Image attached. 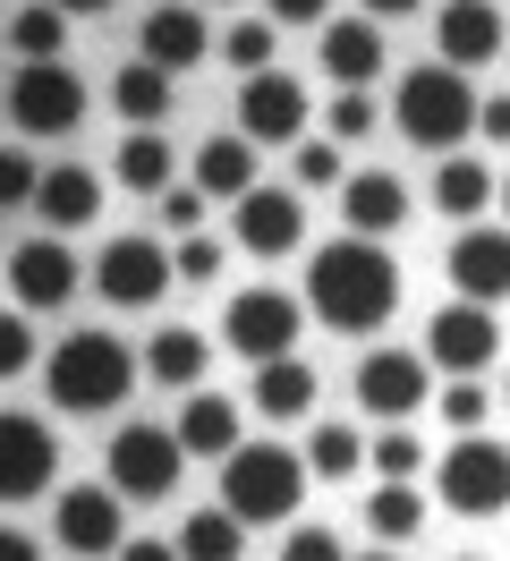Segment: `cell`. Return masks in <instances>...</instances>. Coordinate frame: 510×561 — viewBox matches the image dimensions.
Instances as JSON below:
<instances>
[{
    "mask_svg": "<svg viewBox=\"0 0 510 561\" xmlns=\"http://www.w3.org/2000/svg\"><path fill=\"white\" fill-rule=\"evenodd\" d=\"M179 443H188V459H230L238 443H247V434H238V400H222V391H188Z\"/></svg>",
    "mask_w": 510,
    "mask_h": 561,
    "instance_id": "cell-23",
    "label": "cell"
},
{
    "mask_svg": "<svg viewBox=\"0 0 510 561\" xmlns=\"http://www.w3.org/2000/svg\"><path fill=\"white\" fill-rule=\"evenodd\" d=\"M315 366L306 357H272V366H256V417H315Z\"/></svg>",
    "mask_w": 510,
    "mask_h": 561,
    "instance_id": "cell-25",
    "label": "cell"
},
{
    "mask_svg": "<svg viewBox=\"0 0 510 561\" xmlns=\"http://www.w3.org/2000/svg\"><path fill=\"white\" fill-rule=\"evenodd\" d=\"M324 9H332V0H264L272 26H324Z\"/></svg>",
    "mask_w": 510,
    "mask_h": 561,
    "instance_id": "cell-44",
    "label": "cell"
},
{
    "mask_svg": "<svg viewBox=\"0 0 510 561\" xmlns=\"http://www.w3.org/2000/svg\"><path fill=\"white\" fill-rule=\"evenodd\" d=\"M0 111H9V85H0Z\"/></svg>",
    "mask_w": 510,
    "mask_h": 561,
    "instance_id": "cell-52",
    "label": "cell"
},
{
    "mask_svg": "<svg viewBox=\"0 0 510 561\" xmlns=\"http://www.w3.org/2000/svg\"><path fill=\"white\" fill-rule=\"evenodd\" d=\"M476 111H485V103L468 94V69L434 60V69H408V77H400V94H392V128H400L408 145L451 153V145H468Z\"/></svg>",
    "mask_w": 510,
    "mask_h": 561,
    "instance_id": "cell-4",
    "label": "cell"
},
{
    "mask_svg": "<svg viewBox=\"0 0 510 561\" xmlns=\"http://www.w3.org/2000/svg\"><path fill=\"white\" fill-rule=\"evenodd\" d=\"M485 417H494V391L476 383V375L442 391V425H451V434H485Z\"/></svg>",
    "mask_w": 510,
    "mask_h": 561,
    "instance_id": "cell-36",
    "label": "cell"
},
{
    "mask_svg": "<svg viewBox=\"0 0 510 561\" xmlns=\"http://www.w3.org/2000/svg\"><path fill=\"white\" fill-rule=\"evenodd\" d=\"M52 9H68V18H102L111 0H52Z\"/></svg>",
    "mask_w": 510,
    "mask_h": 561,
    "instance_id": "cell-49",
    "label": "cell"
},
{
    "mask_svg": "<svg viewBox=\"0 0 510 561\" xmlns=\"http://www.w3.org/2000/svg\"><path fill=\"white\" fill-rule=\"evenodd\" d=\"M34 366V332H26V307H0V383Z\"/></svg>",
    "mask_w": 510,
    "mask_h": 561,
    "instance_id": "cell-37",
    "label": "cell"
},
{
    "mask_svg": "<svg viewBox=\"0 0 510 561\" xmlns=\"http://www.w3.org/2000/svg\"><path fill=\"white\" fill-rule=\"evenodd\" d=\"M366 468H374V477H383V485H408V477L426 468V443H417L408 425H392L383 443H366Z\"/></svg>",
    "mask_w": 510,
    "mask_h": 561,
    "instance_id": "cell-34",
    "label": "cell"
},
{
    "mask_svg": "<svg viewBox=\"0 0 510 561\" xmlns=\"http://www.w3.org/2000/svg\"><path fill=\"white\" fill-rule=\"evenodd\" d=\"M306 128V85L290 69H256L238 85V137L247 145H298Z\"/></svg>",
    "mask_w": 510,
    "mask_h": 561,
    "instance_id": "cell-12",
    "label": "cell"
},
{
    "mask_svg": "<svg viewBox=\"0 0 510 561\" xmlns=\"http://www.w3.org/2000/svg\"><path fill=\"white\" fill-rule=\"evenodd\" d=\"M290 162H298V187H340V179H349V171H340V145H332V137H324V145H298Z\"/></svg>",
    "mask_w": 510,
    "mask_h": 561,
    "instance_id": "cell-40",
    "label": "cell"
},
{
    "mask_svg": "<svg viewBox=\"0 0 510 561\" xmlns=\"http://www.w3.org/2000/svg\"><path fill=\"white\" fill-rule=\"evenodd\" d=\"M34 213L52 221V239L86 230V221L102 213V179L86 171V162H60V171H43V187H34Z\"/></svg>",
    "mask_w": 510,
    "mask_h": 561,
    "instance_id": "cell-21",
    "label": "cell"
},
{
    "mask_svg": "<svg viewBox=\"0 0 510 561\" xmlns=\"http://www.w3.org/2000/svg\"><path fill=\"white\" fill-rule=\"evenodd\" d=\"M476 128H485V137H494V145H510V94H494V103L476 111Z\"/></svg>",
    "mask_w": 510,
    "mask_h": 561,
    "instance_id": "cell-45",
    "label": "cell"
},
{
    "mask_svg": "<svg viewBox=\"0 0 510 561\" xmlns=\"http://www.w3.org/2000/svg\"><path fill=\"white\" fill-rule=\"evenodd\" d=\"M306 468L340 485V477H358V468H366V443H358L349 425H315V443H306Z\"/></svg>",
    "mask_w": 510,
    "mask_h": 561,
    "instance_id": "cell-33",
    "label": "cell"
},
{
    "mask_svg": "<svg viewBox=\"0 0 510 561\" xmlns=\"http://www.w3.org/2000/svg\"><path fill=\"white\" fill-rule=\"evenodd\" d=\"M358 561H392V553H358Z\"/></svg>",
    "mask_w": 510,
    "mask_h": 561,
    "instance_id": "cell-51",
    "label": "cell"
},
{
    "mask_svg": "<svg viewBox=\"0 0 510 561\" xmlns=\"http://www.w3.org/2000/svg\"><path fill=\"white\" fill-rule=\"evenodd\" d=\"M306 468L290 443H238L230 459H222V511H238L247 527H281L290 511L306 502Z\"/></svg>",
    "mask_w": 510,
    "mask_h": 561,
    "instance_id": "cell-3",
    "label": "cell"
},
{
    "mask_svg": "<svg viewBox=\"0 0 510 561\" xmlns=\"http://www.w3.org/2000/svg\"><path fill=\"white\" fill-rule=\"evenodd\" d=\"M298 239H306L298 187H247V196H238V247H247V255H290Z\"/></svg>",
    "mask_w": 510,
    "mask_h": 561,
    "instance_id": "cell-19",
    "label": "cell"
},
{
    "mask_svg": "<svg viewBox=\"0 0 510 561\" xmlns=\"http://www.w3.org/2000/svg\"><path fill=\"white\" fill-rule=\"evenodd\" d=\"M102 477L128 493V502H170L179 477H188V443H179V425H120L111 434V459H102Z\"/></svg>",
    "mask_w": 510,
    "mask_h": 561,
    "instance_id": "cell-6",
    "label": "cell"
},
{
    "mask_svg": "<svg viewBox=\"0 0 510 561\" xmlns=\"http://www.w3.org/2000/svg\"><path fill=\"white\" fill-rule=\"evenodd\" d=\"M324 77H340V94H366V77H383V35L366 18H332L324 26Z\"/></svg>",
    "mask_w": 510,
    "mask_h": 561,
    "instance_id": "cell-22",
    "label": "cell"
},
{
    "mask_svg": "<svg viewBox=\"0 0 510 561\" xmlns=\"http://www.w3.org/2000/svg\"><path fill=\"white\" fill-rule=\"evenodd\" d=\"M77 255H68V239H26L18 255H9V289H18V307L26 316H52V307H68L77 298Z\"/></svg>",
    "mask_w": 510,
    "mask_h": 561,
    "instance_id": "cell-15",
    "label": "cell"
},
{
    "mask_svg": "<svg viewBox=\"0 0 510 561\" xmlns=\"http://www.w3.org/2000/svg\"><path fill=\"white\" fill-rule=\"evenodd\" d=\"M154 205H162V230H188V239H196V221H204V205H213V196H204V187H162Z\"/></svg>",
    "mask_w": 510,
    "mask_h": 561,
    "instance_id": "cell-41",
    "label": "cell"
},
{
    "mask_svg": "<svg viewBox=\"0 0 510 561\" xmlns=\"http://www.w3.org/2000/svg\"><path fill=\"white\" fill-rule=\"evenodd\" d=\"M358 9H374V18H417L426 0H358Z\"/></svg>",
    "mask_w": 510,
    "mask_h": 561,
    "instance_id": "cell-48",
    "label": "cell"
},
{
    "mask_svg": "<svg viewBox=\"0 0 510 561\" xmlns=\"http://www.w3.org/2000/svg\"><path fill=\"white\" fill-rule=\"evenodd\" d=\"M111 103H120V119H128V128H162V119H170V69L128 60V69L111 77Z\"/></svg>",
    "mask_w": 510,
    "mask_h": 561,
    "instance_id": "cell-27",
    "label": "cell"
},
{
    "mask_svg": "<svg viewBox=\"0 0 510 561\" xmlns=\"http://www.w3.org/2000/svg\"><path fill=\"white\" fill-rule=\"evenodd\" d=\"M451 289L468 307H502L510 298V230H460L451 239Z\"/></svg>",
    "mask_w": 510,
    "mask_h": 561,
    "instance_id": "cell-17",
    "label": "cell"
},
{
    "mask_svg": "<svg viewBox=\"0 0 510 561\" xmlns=\"http://www.w3.org/2000/svg\"><path fill=\"white\" fill-rule=\"evenodd\" d=\"M460 561H468V553H460Z\"/></svg>",
    "mask_w": 510,
    "mask_h": 561,
    "instance_id": "cell-55",
    "label": "cell"
},
{
    "mask_svg": "<svg viewBox=\"0 0 510 561\" xmlns=\"http://www.w3.org/2000/svg\"><path fill=\"white\" fill-rule=\"evenodd\" d=\"M170 280H179V264H170L162 239H136V230H128V239H111L94 255V289L111 298V307H154Z\"/></svg>",
    "mask_w": 510,
    "mask_h": 561,
    "instance_id": "cell-9",
    "label": "cell"
},
{
    "mask_svg": "<svg viewBox=\"0 0 510 561\" xmlns=\"http://www.w3.org/2000/svg\"><path fill=\"white\" fill-rule=\"evenodd\" d=\"M222 60H230L238 77H256V69H272V18H238L230 35H222Z\"/></svg>",
    "mask_w": 510,
    "mask_h": 561,
    "instance_id": "cell-35",
    "label": "cell"
},
{
    "mask_svg": "<svg viewBox=\"0 0 510 561\" xmlns=\"http://www.w3.org/2000/svg\"><path fill=\"white\" fill-rule=\"evenodd\" d=\"M120 187H136V196H162V187H179V179H170L162 128H128V145H120Z\"/></svg>",
    "mask_w": 510,
    "mask_h": 561,
    "instance_id": "cell-30",
    "label": "cell"
},
{
    "mask_svg": "<svg viewBox=\"0 0 510 561\" xmlns=\"http://www.w3.org/2000/svg\"><path fill=\"white\" fill-rule=\"evenodd\" d=\"M306 332V307L290 289H238L230 307H222V341H230L247 366H272V357H290Z\"/></svg>",
    "mask_w": 510,
    "mask_h": 561,
    "instance_id": "cell-7",
    "label": "cell"
},
{
    "mask_svg": "<svg viewBox=\"0 0 510 561\" xmlns=\"http://www.w3.org/2000/svg\"><path fill=\"white\" fill-rule=\"evenodd\" d=\"M324 128H332V145H366L374 137V103L366 94H340V103L324 111Z\"/></svg>",
    "mask_w": 510,
    "mask_h": 561,
    "instance_id": "cell-38",
    "label": "cell"
},
{
    "mask_svg": "<svg viewBox=\"0 0 510 561\" xmlns=\"http://www.w3.org/2000/svg\"><path fill=\"white\" fill-rule=\"evenodd\" d=\"M434 43H442L451 69H485V60L510 43V26H502L494 0H442V9H434Z\"/></svg>",
    "mask_w": 510,
    "mask_h": 561,
    "instance_id": "cell-18",
    "label": "cell"
},
{
    "mask_svg": "<svg viewBox=\"0 0 510 561\" xmlns=\"http://www.w3.org/2000/svg\"><path fill=\"white\" fill-rule=\"evenodd\" d=\"M392 307H400V264L383 255V239H332L315 247V264H306V316L332 323V332H383L392 323Z\"/></svg>",
    "mask_w": 510,
    "mask_h": 561,
    "instance_id": "cell-1",
    "label": "cell"
},
{
    "mask_svg": "<svg viewBox=\"0 0 510 561\" xmlns=\"http://www.w3.org/2000/svg\"><path fill=\"white\" fill-rule=\"evenodd\" d=\"M52 477H60L52 425L26 409H0V502H34V493H52Z\"/></svg>",
    "mask_w": 510,
    "mask_h": 561,
    "instance_id": "cell-10",
    "label": "cell"
},
{
    "mask_svg": "<svg viewBox=\"0 0 510 561\" xmlns=\"http://www.w3.org/2000/svg\"><path fill=\"white\" fill-rule=\"evenodd\" d=\"M340 221H349L358 239L400 230V221H408V179H400V171H358V179H340Z\"/></svg>",
    "mask_w": 510,
    "mask_h": 561,
    "instance_id": "cell-20",
    "label": "cell"
},
{
    "mask_svg": "<svg viewBox=\"0 0 510 561\" xmlns=\"http://www.w3.org/2000/svg\"><path fill=\"white\" fill-rule=\"evenodd\" d=\"M494 350H502V323H494V307H442L434 323H426V366H442L451 383H468V375H485L494 366Z\"/></svg>",
    "mask_w": 510,
    "mask_h": 561,
    "instance_id": "cell-11",
    "label": "cell"
},
{
    "mask_svg": "<svg viewBox=\"0 0 510 561\" xmlns=\"http://www.w3.org/2000/svg\"><path fill=\"white\" fill-rule=\"evenodd\" d=\"M204 51H213V26H204V9L188 0H154L145 9V26H136V60H154V69H196Z\"/></svg>",
    "mask_w": 510,
    "mask_h": 561,
    "instance_id": "cell-16",
    "label": "cell"
},
{
    "mask_svg": "<svg viewBox=\"0 0 510 561\" xmlns=\"http://www.w3.org/2000/svg\"><path fill=\"white\" fill-rule=\"evenodd\" d=\"M494 205V171L485 162H468V153H451L434 171V213H451V221H476V213Z\"/></svg>",
    "mask_w": 510,
    "mask_h": 561,
    "instance_id": "cell-28",
    "label": "cell"
},
{
    "mask_svg": "<svg viewBox=\"0 0 510 561\" xmlns=\"http://www.w3.org/2000/svg\"><path fill=\"white\" fill-rule=\"evenodd\" d=\"M9 119L26 137H68L86 119V77L68 69V60H26V69L9 77Z\"/></svg>",
    "mask_w": 510,
    "mask_h": 561,
    "instance_id": "cell-8",
    "label": "cell"
},
{
    "mask_svg": "<svg viewBox=\"0 0 510 561\" xmlns=\"http://www.w3.org/2000/svg\"><path fill=\"white\" fill-rule=\"evenodd\" d=\"M502 400H510V375H502Z\"/></svg>",
    "mask_w": 510,
    "mask_h": 561,
    "instance_id": "cell-53",
    "label": "cell"
},
{
    "mask_svg": "<svg viewBox=\"0 0 510 561\" xmlns=\"http://www.w3.org/2000/svg\"><path fill=\"white\" fill-rule=\"evenodd\" d=\"M281 561H349V553H340V536H332V527H290Z\"/></svg>",
    "mask_w": 510,
    "mask_h": 561,
    "instance_id": "cell-42",
    "label": "cell"
},
{
    "mask_svg": "<svg viewBox=\"0 0 510 561\" xmlns=\"http://www.w3.org/2000/svg\"><path fill=\"white\" fill-rule=\"evenodd\" d=\"M502 213H510V179H502Z\"/></svg>",
    "mask_w": 510,
    "mask_h": 561,
    "instance_id": "cell-50",
    "label": "cell"
},
{
    "mask_svg": "<svg viewBox=\"0 0 510 561\" xmlns=\"http://www.w3.org/2000/svg\"><path fill=\"white\" fill-rule=\"evenodd\" d=\"M0 561H43V545H34L26 527H0Z\"/></svg>",
    "mask_w": 510,
    "mask_h": 561,
    "instance_id": "cell-46",
    "label": "cell"
},
{
    "mask_svg": "<svg viewBox=\"0 0 510 561\" xmlns=\"http://www.w3.org/2000/svg\"><path fill=\"white\" fill-rule=\"evenodd\" d=\"M43 391H52L60 417H111V409L136 391V350L120 341V332L86 323V332L52 341V357H43Z\"/></svg>",
    "mask_w": 510,
    "mask_h": 561,
    "instance_id": "cell-2",
    "label": "cell"
},
{
    "mask_svg": "<svg viewBox=\"0 0 510 561\" xmlns=\"http://www.w3.org/2000/svg\"><path fill=\"white\" fill-rule=\"evenodd\" d=\"M68 26H77V18L43 0V9H18V18H9V43H18V60H60Z\"/></svg>",
    "mask_w": 510,
    "mask_h": 561,
    "instance_id": "cell-32",
    "label": "cell"
},
{
    "mask_svg": "<svg viewBox=\"0 0 510 561\" xmlns=\"http://www.w3.org/2000/svg\"><path fill=\"white\" fill-rule=\"evenodd\" d=\"M120 561H179V536H170V545H154V536H136V545H120Z\"/></svg>",
    "mask_w": 510,
    "mask_h": 561,
    "instance_id": "cell-47",
    "label": "cell"
},
{
    "mask_svg": "<svg viewBox=\"0 0 510 561\" xmlns=\"http://www.w3.org/2000/svg\"><path fill=\"white\" fill-rule=\"evenodd\" d=\"M170 264H179V280H222V247H213V239H188Z\"/></svg>",
    "mask_w": 510,
    "mask_h": 561,
    "instance_id": "cell-43",
    "label": "cell"
},
{
    "mask_svg": "<svg viewBox=\"0 0 510 561\" xmlns=\"http://www.w3.org/2000/svg\"><path fill=\"white\" fill-rule=\"evenodd\" d=\"M204 357H213V341H204L196 323H162L154 350H145V375L162 391H204Z\"/></svg>",
    "mask_w": 510,
    "mask_h": 561,
    "instance_id": "cell-24",
    "label": "cell"
},
{
    "mask_svg": "<svg viewBox=\"0 0 510 561\" xmlns=\"http://www.w3.org/2000/svg\"><path fill=\"white\" fill-rule=\"evenodd\" d=\"M358 409L366 417H417L426 409V350H366L358 357Z\"/></svg>",
    "mask_w": 510,
    "mask_h": 561,
    "instance_id": "cell-14",
    "label": "cell"
},
{
    "mask_svg": "<svg viewBox=\"0 0 510 561\" xmlns=\"http://www.w3.org/2000/svg\"><path fill=\"white\" fill-rule=\"evenodd\" d=\"M196 187L204 196H247V187H264V179H256V145L247 137H204L196 145Z\"/></svg>",
    "mask_w": 510,
    "mask_h": 561,
    "instance_id": "cell-26",
    "label": "cell"
},
{
    "mask_svg": "<svg viewBox=\"0 0 510 561\" xmlns=\"http://www.w3.org/2000/svg\"><path fill=\"white\" fill-rule=\"evenodd\" d=\"M120 502H128V493L111 485V477H102V485H68V493H60V511H52L60 545H68L77 561L120 553V545H128V527H120Z\"/></svg>",
    "mask_w": 510,
    "mask_h": 561,
    "instance_id": "cell-13",
    "label": "cell"
},
{
    "mask_svg": "<svg viewBox=\"0 0 510 561\" xmlns=\"http://www.w3.org/2000/svg\"><path fill=\"white\" fill-rule=\"evenodd\" d=\"M366 527L383 536V545L417 536V527H426V493H417V485H374L366 493Z\"/></svg>",
    "mask_w": 510,
    "mask_h": 561,
    "instance_id": "cell-31",
    "label": "cell"
},
{
    "mask_svg": "<svg viewBox=\"0 0 510 561\" xmlns=\"http://www.w3.org/2000/svg\"><path fill=\"white\" fill-rule=\"evenodd\" d=\"M434 493H442L451 519H494V511H510V443L460 434V443L442 451V468H434Z\"/></svg>",
    "mask_w": 510,
    "mask_h": 561,
    "instance_id": "cell-5",
    "label": "cell"
},
{
    "mask_svg": "<svg viewBox=\"0 0 510 561\" xmlns=\"http://www.w3.org/2000/svg\"><path fill=\"white\" fill-rule=\"evenodd\" d=\"M179 561H247V519L238 511H196L179 527Z\"/></svg>",
    "mask_w": 510,
    "mask_h": 561,
    "instance_id": "cell-29",
    "label": "cell"
},
{
    "mask_svg": "<svg viewBox=\"0 0 510 561\" xmlns=\"http://www.w3.org/2000/svg\"><path fill=\"white\" fill-rule=\"evenodd\" d=\"M222 9H230V0H222Z\"/></svg>",
    "mask_w": 510,
    "mask_h": 561,
    "instance_id": "cell-54",
    "label": "cell"
},
{
    "mask_svg": "<svg viewBox=\"0 0 510 561\" xmlns=\"http://www.w3.org/2000/svg\"><path fill=\"white\" fill-rule=\"evenodd\" d=\"M34 187H43V171H34L26 153H9V145H0V213L34 205Z\"/></svg>",
    "mask_w": 510,
    "mask_h": 561,
    "instance_id": "cell-39",
    "label": "cell"
}]
</instances>
